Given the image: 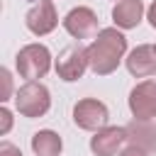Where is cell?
<instances>
[{
    "label": "cell",
    "mask_w": 156,
    "mask_h": 156,
    "mask_svg": "<svg viewBox=\"0 0 156 156\" xmlns=\"http://www.w3.org/2000/svg\"><path fill=\"white\" fill-rule=\"evenodd\" d=\"M124 51H127V39H124L122 32H117L115 27L100 29L98 37L93 39V44L88 46L90 71L98 73V76H110L119 66Z\"/></svg>",
    "instance_id": "cell-1"
},
{
    "label": "cell",
    "mask_w": 156,
    "mask_h": 156,
    "mask_svg": "<svg viewBox=\"0 0 156 156\" xmlns=\"http://www.w3.org/2000/svg\"><path fill=\"white\" fill-rule=\"evenodd\" d=\"M15 105L17 112L22 117H41L46 115V110L51 107V98H49V88L37 83V80H27L17 95H15Z\"/></svg>",
    "instance_id": "cell-2"
},
{
    "label": "cell",
    "mask_w": 156,
    "mask_h": 156,
    "mask_svg": "<svg viewBox=\"0 0 156 156\" xmlns=\"http://www.w3.org/2000/svg\"><path fill=\"white\" fill-rule=\"evenodd\" d=\"M51 68V54L44 44H27L17 54V71L27 80L44 78Z\"/></svg>",
    "instance_id": "cell-3"
},
{
    "label": "cell",
    "mask_w": 156,
    "mask_h": 156,
    "mask_svg": "<svg viewBox=\"0 0 156 156\" xmlns=\"http://www.w3.org/2000/svg\"><path fill=\"white\" fill-rule=\"evenodd\" d=\"M107 119H110V112H107L105 102H100V100H95V98L78 100L76 107H73V122H76L80 129L100 132V129L107 127Z\"/></svg>",
    "instance_id": "cell-4"
},
{
    "label": "cell",
    "mask_w": 156,
    "mask_h": 156,
    "mask_svg": "<svg viewBox=\"0 0 156 156\" xmlns=\"http://www.w3.org/2000/svg\"><path fill=\"white\" fill-rule=\"evenodd\" d=\"M88 49H83L80 44H73V46H66L58 58H56V73L61 80H78L83 78L85 68H88Z\"/></svg>",
    "instance_id": "cell-5"
},
{
    "label": "cell",
    "mask_w": 156,
    "mask_h": 156,
    "mask_svg": "<svg viewBox=\"0 0 156 156\" xmlns=\"http://www.w3.org/2000/svg\"><path fill=\"white\" fill-rule=\"evenodd\" d=\"M129 110L134 119L149 122L156 117V80H141L129 93Z\"/></svg>",
    "instance_id": "cell-6"
},
{
    "label": "cell",
    "mask_w": 156,
    "mask_h": 156,
    "mask_svg": "<svg viewBox=\"0 0 156 156\" xmlns=\"http://www.w3.org/2000/svg\"><path fill=\"white\" fill-rule=\"evenodd\" d=\"M63 27L73 39H90L98 37V15L90 7H73L63 17Z\"/></svg>",
    "instance_id": "cell-7"
},
{
    "label": "cell",
    "mask_w": 156,
    "mask_h": 156,
    "mask_svg": "<svg viewBox=\"0 0 156 156\" xmlns=\"http://www.w3.org/2000/svg\"><path fill=\"white\" fill-rule=\"evenodd\" d=\"M24 22H27V29H29L32 34H37V37H44V34L54 32L56 24H58L54 2H51V0H37V5L27 12Z\"/></svg>",
    "instance_id": "cell-8"
},
{
    "label": "cell",
    "mask_w": 156,
    "mask_h": 156,
    "mask_svg": "<svg viewBox=\"0 0 156 156\" xmlns=\"http://www.w3.org/2000/svg\"><path fill=\"white\" fill-rule=\"evenodd\" d=\"M124 141H127L124 127H105V129L95 132V136L90 139V149L95 156H115Z\"/></svg>",
    "instance_id": "cell-9"
},
{
    "label": "cell",
    "mask_w": 156,
    "mask_h": 156,
    "mask_svg": "<svg viewBox=\"0 0 156 156\" xmlns=\"http://www.w3.org/2000/svg\"><path fill=\"white\" fill-rule=\"evenodd\" d=\"M127 71L136 78L156 73V46L141 44V46L132 49V54L127 56Z\"/></svg>",
    "instance_id": "cell-10"
},
{
    "label": "cell",
    "mask_w": 156,
    "mask_h": 156,
    "mask_svg": "<svg viewBox=\"0 0 156 156\" xmlns=\"http://www.w3.org/2000/svg\"><path fill=\"white\" fill-rule=\"evenodd\" d=\"M124 129H127V141L144 149L146 154H156V127H151L144 119H134Z\"/></svg>",
    "instance_id": "cell-11"
},
{
    "label": "cell",
    "mask_w": 156,
    "mask_h": 156,
    "mask_svg": "<svg viewBox=\"0 0 156 156\" xmlns=\"http://www.w3.org/2000/svg\"><path fill=\"white\" fill-rule=\"evenodd\" d=\"M141 15H144V2L141 0H119L112 7V20L122 29H134L141 22Z\"/></svg>",
    "instance_id": "cell-12"
},
{
    "label": "cell",
    "mask_w": 156,
    "mask_h": 156,
    "mask_svg": "<svg viewBox=\"0 0 156 156\" xmlns=\"http://www.w3.org/2000/svg\"><path fill=\"white\" fill-rule=\"evenodd\" d=\"M32 149L37 156H58L61 149H63V141L56 132L51 129H41L32 136Z\"/></svg>",
    "instance_id": "cell-13"
},
{
    "label": "cell",
    "mask_w": 156,
    "mask_h": 156,
    "mask_svg": "<svg viewBox=\"0 0 156 156\" xmlns=\"http://www.w3.org/2000/svg\"><path fill=\"white\" fill-rule=\"evenodd\" d=\"M0 80H2L0 100H10V93H12V78H10V71H7V68H2V71H0Z\"/></svg>",
    "instance_id": "cell-14"
},
{
    "label": "cell",
    "mask_w": 156,
    "mask_h": 156,
    "mask_svg": "<svg viewBox=\"0 0 156 156\" xmlns=\"http://www.w3.org/2000/svg\"><path fill=\"white\" fill-rule=\"evenodd\" d=\"M10 127H12V112L7 107H2L0 110V134H7Z\"/></svg>",
    "instance_id": "cell-15"
},
{
    "label": "cell",
    "mask_w": 156,
    "mask_h": 156,
    "mask_svg": "<svg viewBox=\"0 0 156 156\" xmlns=\"http://www.w3.org/2000/svg\"><path fill=\"white\" fill-rule=\"evenodd\" d=\"M0 156H22V151H20L15 144L2 141V144H0Z\"/></svg>",
    "instance_id": "cell-16"
},
{
    "label": "cell",
    "mask_w": 156,
    "mask_h": 156,
    "mask_svg": "<svg viewBox=\"0 0 156 156\" xmlns=\"http://www.w3.org/2000/svg\"><path fill=\"white\" fill-rule=\"evenodd\" d=\"M119 156H146V151H144V149H139V146H134V144H129L127 149H122V151H119Z\"/></svg>",
    "instance_id": "cell-17"
},
{
    "label": "cell",
    "mask_w": 156,
    "mask_h": 156,
    "mask_svg": "<svg viewBox=\"0 0 156 156\" xmlns=\"http://www.w3.org/2000/svg\"><path fill=\"white\" fill-rule=\"evenodd\" d=\"M149 24L156 29V0L151 2V7H149Z\"/></svg>",
    "instance_id": "cell-18"
}]
</instances>
